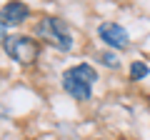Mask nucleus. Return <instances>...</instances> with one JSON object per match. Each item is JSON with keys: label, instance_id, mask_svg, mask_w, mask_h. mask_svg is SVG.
<instances>
[{"label": "nucleus", "instance_id": "nucleus-5", "mask_svg": "<svg viewBox=\"0 0 150 140\" xmlns=\"http://www.w3.org/2000/svg\"><path fill=\"white\" fill-rule=\"evenodd\" d=\"M28 15H30V10H28L25 3L10 0V3H5L3 10H0V23L5 28H18V25H23V23L28 20Z\"/></svg>", "mask_w": 150, "mask_h": 140}, {"label": "nucleus", "instance_id": "nucleus-2", "mask_svg": "<svg viewBox=\"0 0 150 140\" xmlns=\"http://www.w3.org/2000/svg\"><path fill=\"white\" fill-rule=\"evenodd\" d=\"M35 33H38V35H40L43 40H48V43L53 45V48L63 50V53H68V50L73 48V35H70L68 23H65V20H60V18H55V15L43 18V20L38 23Z\"/></svg>", "mask_w": 150, "mask_h": 140}, {"label": "nucleus", "instance_id": "nucleus-4", "mask_svg": "<svg viewBox=\"0 0 150 140\" xmlns=\"http://www.w3.org/2000/svg\"><path fill=\"white\" fill-rule=\"evenodd\" d=\"M98 35H100V40L112 50H125L130 45V38H128V33H125V28H120L118 23H100Z\"/></svg>", "mask_w": 150, "mask_h": 140}, {"label": "nucleus", "instance_id": "nucleus-1", "mask_svg": "<svg viewBox=\"0 0 150 140\" xmlns=\"http://www.w3.org/2000/svg\"><path fill=\"white\" fill-rule=\"evenodd\" d=\"M95 80H98V70L93 68V65H88V63L73 65V68H68L63 73L65 93H70L75 100H80V103H85V100L93 98V85H95Z\"/></svg>", "mask_w": 150, "mask_h": 140}, {"label": "nucleus", "instance_id": "nucleus-7", "mask_svg": "<svg viewBox=\"0 0 150 140\" xmlns=\"http://www.w3.org/2000/svg\"><path fill=\"white\" fill-rule=\"evenodd\" d=\"M100 63H103V65H108V68H112V70H118V68H120V58H118L115 53H110V50L100 53Z\"/></svg>", "mask_w": 150, "mask_h": 140}, {"label": "nucleus", "instance_id": "nucleus-6", "mask_svg": "<svg viewBox=\"0 0 150 140\" xmlns=\"http://www.w3.org/2000/svg\"><path fill=\"white\" fill-rule=\"evenodd\" d=\"M150 75V68L143 63V60H133L130 63V80H143V78Z\"/></svg>", "mask_w": 150, "mask_h": 140}, {"label": "nucleus", "instance_id": "nucleus-8", "mask_svg": "<svg viewBox=\"0 0 150 140\" xmlns=\"http://www.w3.org/2000/svg\"><path fill=\"white\" fill-rule=\"evenodd\" d=\"M8 35H5V25H3V23H0V45H3V40H5Z\"/></svg>", "mask_w": 150, "mask_h": 140}, {"label": "nucleus", "instance_id": "nucleus-3", "mask_svg": "<svg viewBox=\"0 0 150 140\" xmlns=\"http://www.w3.org/2000/svg\"><path fill=\"white\" fill-rule=\"evenodd\" d=\"M3 48H5L8 58H13L18 65H33L40 55L38 40L28 38V35H10V38L3 40Z\"/></svg>", "mask_w": 150, "mask_h": 140}]
</instances>
